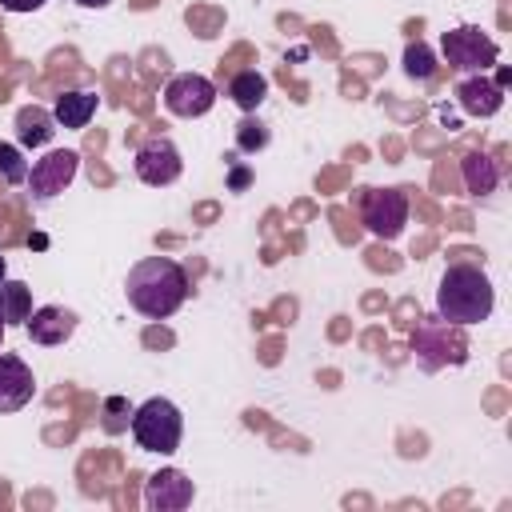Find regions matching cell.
I'll list each match as a JSON object with an SVG mask.
<instances>
[{
  "instance_id": "6da1fadb",
  "label": "cell",
  "mask_w": 512,
  "mask_h": 512,
  "mask_svg": "<svg viewBox=\"0 0 512 512\" xmlns=\"http://www.w3.org/2000/svg\"><path fill=\"white\" fill-rule=\"evenodd\" d=\"M124 292H128V304L140 316L168 320L188 296V272L168 256H144V260H136L128 268Z\"/></svg>"
},
{
  "instance_id": "7a4b0ae2",
  "label": "cell",
  "mask_w": 512,
  "mask_h": 512,
  "mask_svg": "<svg viewBox=\"0 0 512 512\" xmlns=\"http://www.w3.org/2000/svg\"><path fill=\"white\" fill-rule=\"evenodd\" d=\"M492 304H496V288L492 280L476 268V264H448L444 276H440V288H436V312L440 320L448 324H480L492 316Z\"/></svg>"
},
{
  "instance_id": "3957f363",
  "label": "cell",
  "mask_w": 512,
  "mask_h": 512,
  "mask_svg": "<svg viewBox=\"0 0 512 512\" xmlns=\"http://www.w3.org/2000/svg\"><path fill=\"white\" fill-rule=\"evenodd\" d=\"M132 436H136V444H140L144 452L168 456V452L180 448L184 416H180V408H176L172 400L152 396V400H144V404L132 412Z\"/></svg>"
},
{
  "instance_id": "277c9868",
  "label": "cell",
  "mask_w": 512,
  "mask_h": 512,
  "mask_svg": "<svg viewBox=\"0 0 512 512\" xmlns=\"http://www.w3.org/2000/svg\"><path fill=\"white\" fill-rule=\"evenodd\" d=\"M440 52H444V64L452 72H464V76H476V72H488L496 60H500V48L496 40L476 28V24H460V28H448L440 36Z\"/></svg>"
},
{
  "instance_id": "5b68a950",
  "label": "cell",
  "mask_w": 512,
  "mask_h": 512,
  "mask_svg": "<svg viewBox=\"0 0 512 512\" xmlns=\"http://www.w3.org/2000/svg\"><path fill=\"white\" fill-rule=\"evenodd\" d=\"M412 352L424 372H436L444 364H464L468 360V340L460 324L448 320H420L412 332Z\"/></svg>"
},
{
  "instance_id": "8992f818",
  "label": "cell",
  "mask_w": 512,
  "mask_h": 512,
  "mask_svg": "<svg viewBox=\"0 0 512 512\" xmlns=\"http://www.w3.org/2000/svg\"><path fill=\"white\" fill-rule=\"evenodd\" d=\"M360 220L376 240H396L408 224V196L404 188H368L360 200Z\"/></svg>"
},
{
  "instance_id": "52a82bcc",
  "label": "cell",
  "mask_w": 512,
  "mask_h": 512,
  "mask_svg": "<svg viewBox=\"0 0 512 512\" xmlns=\"http://www.w3.org/2000/svg\"><path fill=\"white\" fill-rule=\"evenodd\" d=\"M76 168H80V156H76L72 148H52V152H44V156L28 168V196H32L36 204L56 200V196L72 184Z\"/></svg>"
},
{
  "instance_id": "ba28073f",
  "label": "cell",
  "mask_w": 512,
  "mask_h": 512,
  "mask_svg": "<svg viewBox=\"0 0 512 512\" xmlns=\"http://www.w3.org/2000/svg\"><path fill=\"white\" fill-rule=\"evenodd\" d=\"M212 104H216V84L200 72H180L164 84V108L180 120H196L212 112Z\"/></svg>"
},
{
  "instance_id": "9c48e42d",
  "label": "cell",
  "mask_w": 512,
  "mask_h": 512,
  "mask_svg": "<svg viewBox=\"0 0 512 512\" xmlns=\"http://www.w3.org/2000/svg\"><path fill=\"white\" fill-rule=\"evenodd\" d=\"M136 176L152 188H164V184H176L180 172H184V160L176 152V144L168 136H148L140 148H136V160H132Z\"/></svg>"
},
{
  "instance_id": "30bf717a",
  "label": "cell",
  "mask_w": 512,
  "mask_h": 512,
  "mask_svg": "<svg viewBox=\"0 0 512 512\" xmlns=\"http://www.w3.org/2000/svg\"><path fill=\"white\" fill-rule=\"evenodd\" d=\"M192 496H196V488L180 468H160L144 484V508L148 512H180L192 504Z\"/></svg>"
},
{
  "instance_id": "8fae6325",
  "label": "cell",
  "mask_w": 512,
  "mask_h": 512,
  "mask_svg": "<svg viewBox=\"0 0 512 512\" xmlns=\"http://www.w3.org/2000/svg\"><path fill=\"white\" fill-rule=\"evenodd\" d=\"M456 104H460L468 116L488 120V116H496V112L504 108V84H500V80H488L484 72L464 76V80L456 84Z\"/></svg>"
},
{
  "instance_id": "7c38bea8",
  "label": "cell",
  "mask_w": 512,
  "mask_h": 512,
  "mask_svg": "<svg viewBox=\"0 0 512 512\" xmlns=\"http://www.w3.org/2000/svg\"><path fill=\"white\" fill-rule=\"evenodd\" d=\"M32 392H36V376H32V368H28L20 356L0 352V412H16V408H24V404L32 400Z\"/></svg>"
},
{
  "instance_id": "4fadbf2b",
  "label": "cell",
  "mask_w": 512,
  "mask_h": 512,
  "mask_svg": "<svg viewBox=\"0 0 512 512\" xmlns=\"http://www.w3.org/2000/svg\"><path fill=\"white\" fill-rule=\"evenodd\" d=\"M32 344H44V348H56L64 344L72 332H76V316L68 308H56V304H44V308H32V316L24 320Z\"/></svg>"
},
{
  "instance_id": "5bb4252c",
  "label": "cell",
  "mask_w": 512,
  "mask_h": 512,
  "mask_svg": "<svg viewBox=\"0 0 512 512\" xmlns=\"http://www.w3.org/2000/svg\"><path fill=\"white\" fill-rule=\"evenodd\" d=\"M52 136H56V116H52L48 108L24 104V108L16 112V140H20L24 148H44Z\"/></svg>"
},
{
  "instance_id": "9a60e30c",
  "label": "cell",
  "mask_w": 512,
  "mask_h": 512,
  "mask_svg": "<svg viewBox=\"0 0 512 512\" xmlns=\"http://www.w3.org/2000/svg\"><path fill=\"white\" fill-rule=\"evenodd\" d=\"M460 176H464V188H468L472 196H488V192H496V184H500V168H496V160H492L488 152H468V156L460 160Z\"/></svg>"
},
{
  "instance_id": "2e32d148",
  "label": "cell",
  "mask_w": 512,
  "mask_h": 512,
  "mask_svg": "<svg viewBox=\"0 0 512 512\" xmlns=\"http://www.w3.org/2000/svg\"><path fill=\"white\" fill-rule=\"evenodd\" d=\"M96 92H64V96H56V108H52V116H56V124L60 128H84L92 116H96Z\"/></svg>"
},
{
  "instance_id": "e0dca14e",
  "label": "cell",
  "mask_w": 512,
  "mask_h": 512,
  "mask_svg": "<svg viewBox=\"0 0 512 512\" xmlns=\"http://www.w3.org/2000/svg\"><path fill=\"white\" fill-rule=\"evenodd\" d=\"M228 96H232V104H236L240 112H256V108L264 104V96H268V80H264L256 68H244V72L232 76Z\"/></svg>"
},
{
  "instance_id": "ac0fdd59",
  "label": "cell",
  "mask_w": 512,
  "mask_h": 512,
  "mask_svg": "<svg viewBox=\"0 0 512 512\" xmlns=\"http://www.w3.org/2000/svg\"><path fill=\"white\" fill-rule=\"evenodd\" d=\"M28 316H32V288L24 280H4L0 284V320H4V328L24 324Z\"/></svg>"
},
{
  "instance_id": "d6986e66",
  "label": "cell",
  "mask_w": 512,
  "mask_h": 512,
  "mask_svg": "<svg viewBox=\"0 0 512 512\" xmlns=\"http://www.w3.org/2000/svg\"><path fill=\"white\" fill-rule=\"evenodd\" d=\"M404 72H408L412 80H432V76H436V56H432V48H428L424 40H412V44L404 48Z\"/></svg>"
},
{
  "instance_id": "ffe728a7",
  "label": "cell",
  "mask_w": 512,
  "mask_h": 512,
  "mask_svg": "<svg viewBox=\"0 0 512 512\" xmlns=\"http://www.w3.org/2000/svg\"><path fill=\"white\" fill-rule=\"evenodd\" d=\"M264 144H268V128H264L260 120L244 116V120L236 124V148H240V152H260Z\"/></svg>"
},
{
  "instance_id": "44dd1931",
  "label": "cell",
  "mask_w": 512,
  "mask_h": 512,
  "mask_svg": "<svg viewBox=\"0 0 512 512\" xmlns=\"http://www.w3.org/2000/svg\"><path fill=\"white\" fill-rule=\"evenodd\" d=\"M0 176L8 184H24L28 180V160L20 156L16 144H0Z\"/></svg>"
},
{
  "instance_id": "7402d4cb",
  "label": "cell",
  "mask_w": 512,
  "mask_h": 512,
  "mask_svg": "<svg viewBox=\"0 0 512 512\" xmlns=\"http://www.w3.org/2000/svg\"><path fill=\"white\" fill-rule=\"evenodd\" d=\"M48 0H0V8L4 12H36V8H44Z\"/></svg>"
},
{
  "instance_id": "603a6c76",
  "label": "cell",
  "mask_w": 512,
  "mask_h": 512,
  "mask_svg": "<svg viewBox=\"0 0 512 512\" xmlns=\"http://www.w3.org/2000/svg\"><path fill=\"white\" fill-rule=\"evenodd\" d=\"M244 184H248V172L236 168V172H232V188H244Z\"/></svg>"
},
{
  "instance_id": "cb8c5ba5",
  "label": "cell",
  "mask_w": 512,
  "mask_h": 512,
  "mask_svg": "<svg viewBox=\"0 0 512 512\" xmlns=\"http://www.w3.org/2000/svg\"><path fill=\"white\" fill-rule=\"evenodd\" d=\"M76 4H80V8H108L112 0H76Z\"/></svg>"
},
{
  "instance_id": "d4e9b609",
  "label": "cell",
  "mask_w": 512,
  "mask_h": 512,
  "mask_svg": "<svg viewBox=\"0 0 512 512\" xmlns=\"http://www.w3.org/2000/svg\"><path fill=\"white\" fill-rule=\"evenodd\" d=\"M8 280V264H4V256H0V284Z\"/></svg>"
},
{
  "instance_id": "484cf974",
  "label": "cell",
  "mask_w": 512,
  "mask_h": 512,
  "mask_svg": "<svg viewBox=\"0 0 512 512\" xmlns=\"http://www.w3.org/2000/svg\"><path fill=\"white\" fill-rule=\"evenodd\" d=\"M0 348H4V320H0Z\"/></svg>"
}]
</instances>
